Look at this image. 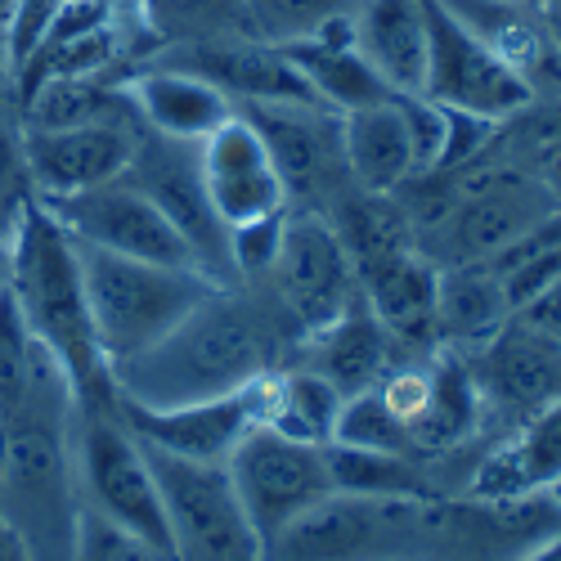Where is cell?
<instances>
[{"label":"cell","mask_w":561,"mask_h":561,"mask_svg":"<svg viewBox=\"0 0 561 561\" xmlns=\"http://www.w3.org/2000/svg\"><path fill=\"white\" fill-rule=\"evenodd\" d=\"M274 373V368H270ZM270 373L229 396L194 400V404H171V409H145L117 400L122 423L145 440L149 449L190 458V462H229V454L243 445L252 427L265 423V396H270Z\"/></svg>","instance_id":"obj_15"},{"label":"cell","mask_w":561,"mask_h":561,"mask_svg":"<svg viewBox=\"0 0 561 561\" xmlns=\"http://www.w3.org/2000/svg\"><path fill=\"white\" fill-rule=\"evenodd\" d=\"M329 472H333V494L409 499V503H436L440 494L427 458H413V454H373V449L329 445Z\"/></svg>","instance_id":"obj_31"},{"label":"cell","mask_w":561,"mask_h":561,"mask_svg":"<svg viewBox=\"0 0 561 561\" xmlns=\"http://www.w3.org/2000/svg\"><path fill=\"white\" fill-rule=\"evenodd\" d=\"M503 130L512 135V145L499 135V153L535 171L548 198L561 207V95H535L517 117L503 122Z\"/></svg>","instance_id":"obj_33"},{"label":"cell","mask_w":561,"mask_h":561,"mask_svg":"<svg viewBox=\"0 0 561 561\" xmlns=\"http://www.w3.org/2000/svg\"><path fill=\"white\" fill-rule=\"evenodd\" d=\"M64 0H14L5 23H0V36H5V55H10V72L19 77L27 68V59L45 45L55 19H59Z\"/></svg>","instance_id":"obj_38"},{"label":"cell","mask_w":561,"mask_h":561,"mask_svg":"<svg viewBox=\"0 0 561 561\" xmlns=\"http://www.w3.org/2000/svg\"><path fill=\"white\" fill-rule=\"evenodd\" d=\"M72 561H167L162 552L145 548L139 539H130L126 530L100 522L95 512L81 507V526H77V552Z\"/></svg>","instance_id":"obj_39"},{"label":"cell","mask_w":561,"mask_h":561,"mask_svg":"<svg viewBox=\"0 0 561 561\" xmlns=\"http://www.w3.org/2000/svg\"><path fill=\"white\" fill-rule=\"evenodd\" d=\"M122 85L135 104L139 126L162 139H180V145H203L211 130H220L239 113L211 81L167 64H135L122 72Z\"/></svg>","instance_id":"obj_20"},{"label":"cell","mask_w":561,"mask_h":561,"mask_svg":"<svg viewBox=\"0 0 561 561\" xmlns=\"http://www.w3.org/2000/svg\"><path fill=\"white\" fill-rule=\"evenodd\" d=\"M36 359H41V346L32 342L27 323L10 297V284H5L0 288V417L23 404Z\"/></svg>","instance_id":"obj_36"},{"label":"cell","mask_w":561,"mask_h":561,"mask_svg":"<svg viewBox=\"0 0 561 561\" xmlns=\"http://www.w3.org/2000/svg\"><path fill=\"white\" fill-rule=\"evenodd\" d=\"M423 14H427V81H423L427 100L490 122L517 117L535 100V90L503 59H494L440 0H423Z\"/></svg>","instance_id":"obj_14"},{"label":"cell","mask_w":561,"mask_h":561,"mask_svg":"<svg viewBox=\"0 0 561 561\" xmlns=\"http://www.w3.org/2000/svg\"><path fill=\"white\" fill-rule=\"evenodd\" d=\"M64 5H72V0H64Z\"/></svg>","instance_id":"obj_49"},{"label":"cell","mask_w":561,"mask_h":561,"mask_svg":"<svg viewBox=\"0 0 561 561\" xmlns=\"http://www.w3.org/2000/svg\"><path fill=\"white\" fill-rule=\"evenodd\" d=\"M10 5H14V0H0V23H5V14H10Z\"/></svg>","instance_id":"obj_47"},{"label":"cell","mask_w":561,"mask_h":561,"mask_svg":"<svg viewBox=\"0 0 561 561\" xmlns=\"http://www.w3.org/2000/svg\"><path fill=\"white\" fill-rule=\"evenodd\" d=\"M359 0H243L252 36L265 45H297L329 23L355 14Z\"/></svg>","instance_id":"obj_34"},{"label":"cell","mask_w":561,"mask_h":561,"mask_svg":"<svg viewBox=\"0 0 561 561\" xmlns=\"http://www.w3.org/2000/svg\"><path fill=\"white\" fill-rule=\"evenodd\" d=\"M41 207L50 211L77 243L104 248V252H117V256H135V261H153V265L203 270L194 261L190 243L175 233V225L149 203L145 190H135L126 175H117L108 184H95V190L72 194V198H50Z\"/></svg>","instance_id":"obj_11"},{"label":"cell","mask_w":561,"mask_h":561,"mask_svg":"<svg viewBox=\"0 0 561 561\" xmlns=\"http://www.w3.org/2000/svg\"><path fill=\"white\" fill-rule=\"evenodd\" d=\"M436 503L329 494L265 543V561H391L409 557Z\"/></svg>","instance_id":"obj_8"},{"label":"cell","mask_w":561,"mask_h":561,"mask_svg":"<svg viewBox=\"0 0 561 561\" xmlns=\"http://www.w3.org/2000/svg\"><path fill=\"white\" fill-rule=\"evenodd\" d=\"M145 64H167V68H180V72H194V77L211 81L220 95H229L233 108H248V104H319L310 95V85L301 81V72L293 68V59L278 50V45H265L256 36L171 45V50L149 55Z\"/></svg>","instance_id":"obj_17"},{"label":"cell","mask_w":561,"mask_h":561,"mask_svg":"<svg viewBox=\"0 0 561 561\" xmlns=\"http://www.w3.org/2000/svg\"><path fill=\"white\" fill-rule=\"evenodd\" d=\"M72 462H77L81 507L171 561V530H167V507H162L153 462L145 445L135 440V432L122 423L117 396L77 404Z\"/></svg>","instance_id":"obj_5"},{"label":"cell","mask_w":561,"mask_h":561,"mask_svg":"<svg viewBox=\"0 0 561 561\" xmlns=\"http://www.w3.org/2000/svg\"><path fill=\"white\" fill-rule=\"evenodd\" d=\"M359 55L391 95H423L427 81V14L423 0H359L351 14Z\"/></svg>","instance_id":"obj_23"},{"label":"cell","mask_w":561,"mask_h":561,"mask_svg":"<svg viewBox=\"0 0 561 561\" xmlns=\"http://www.w3.org/2000/svg\"><path fill=\"white\" fill-rule=\"evenodd\" d=\"M499 278V288L512 306V314L526 310L561 270V211L548 216L543 225H535L530 233H522L517 243H507L499 256L485 261Z\"/></svg>","instance_id":"obj_32"},{"label":"cell","mask_w":561,"mask_h":561,"mask_svg":"<svg viewBox=\"0 0 561 561\" xmlns=\"http://www.w3.org/2000/svg\"><path fill=\"white\" fill-rule=\"evenodd\" d=\"M517 561H561V535H552V539L535 543V548H530V552H522Z\"/></svg>","instance_id":"obj_43"},{"label":"cell","mask_w":561,"mask_h":561,"mask_svg":"<svg viewBox=\"0 0 561 561\" xmlns=\"http://www.w3.org/2000/svg\"><path fill=\"white\" fill-rule=\"evenodd\" d=\"M284 346L297 342L274 301L265 293H252L248 284H229L198 301L145 355L117 364L108 378L113 396L126 404L171 409L229 396L265 378L270 368H278Z\"/></svg>","instance_id":"obj_1"},{"label":"cell","mask_w":561,"mask_h":561,"mask_svg":"<svg viewBox=\"0 0 561 561\" xmlns=\"http://www.w3.org/2000/svg\"><path fill=\"white\" fill-rule=\"evenodd\" d=\"M427 368H432L427 404L417 413V423L409 427V440H413L417 458H440V454L449 458L462 445H472L481 436V427H490L485 404H481V391L472 382V368H467L462 351L436 346Z\"/></svg>","instance_id":"obj_26"},{"label":"cell","mask_w":561,"mask_h":561,"mask_svg":"<svg viewBox=\"0 0 561 561\" xmlns=\"http://www.w3.org/2000/svg\"><path fill=\"white\" fill-rule=\"evenodd\" d=\"M297 355H301L297 364L314 368L319 378H329L342 396L378 387L391 368H400L409 359V351H400V342L382 329L378 314L364 306V297L333 323V329L297 342Z\"/></svg>","instance_id":"obj_22"},{"label":"cell","mask_w":561,"mask_h":561,"mask_svg":"<svg viewBox=\"0 0 561 561\" xmlns=\"http://www.w3.org/2000/svg\"><path fill=\"white\" fill-rule=\"evenodd\" d=\"M19 122L32 130H72V126H139L122 72L104 77H55L41 81L19 104ZM145 130V126H139Z\"/></svg>","instance_id":"obj_27"},{"label":"cell","mask_w":561,"mask_h":561,"mask_svg":"<svg viewBox=\"0 0 561 561\" xmlns=\"http://www.w3.org/2000/svg\"><path fill=\"white\" fill-rule=\"evenodd\" d=\"M135 139H139V126H72V130L23 126L32 194L41 203H50V198H72L126 175L135 158Z\"/></svg>","instance_id":"obj_19"},{"label":"cell","mask_w":561,"mask_h":561,"mask_svg":"<svg viewBox=\"0 0 561 561\" xmlns=\"http://www.w3.org/2000/svg\"><path fill=\"white\" fill-rule=\"evenodd\" d=\"M225 472L233 481L243 512L252 517L261 543L278 530H288L301 512L333 494L329 445H306L293 436H278L270 427H252L243 445L229 454Z\"/></svg>","instance_id":"obj_9"},{"label":"cell","mask_w":561,"mask_h":561,"mask_svg":"<svg viewBox=\"0 0 561 561\" xmlns=\"http://www.w3.org/2000/svg\"><path fill=\"white\" fill-rule=\"evenodd\" d=\"M561 481V400L512 423L467 477V503L477 507H526L548 499Z\"/></svg>","instance_id":"obj_18"},{"label":"cell","mask_w":561,"mask_h":561,"mask_svg":"<svg viewBox=\"0 0 561 561\" xmlns=\"http://www.w3.org/2000/svg\"><path fill=\"white\" fill-rule=\"evenodd\" d=\"M32 198L36 194L27 175V153H23V122L14 100H0V225H14Z\"/></svg>","instance_id":"obj_37"},{"label":"cell","mask_w":561,"mask_h":561,"mask_svg":"<svg viewBox=\"0 0 561 561\" xmlns=\"http://www.w3.org/2000/svg\"><path fill=\"white\" fill-rule=\"evenodd\" d=\"M0 561H32L27 548L19 543V535H14L5 522H0Z\"/></svg>","instance_id":"obj_42"},{"label":"cell","mask_w":561,"mask_h":561,"mask_svg":"<svg viewBox=\"0 0 561 561\" xmlns=\"http://www.w3.org/2000/svg\"><path fill=\"white\" fill-rule=\"evenodd\" d=\"M10 297L32 342L59 364L77 404L113 400V378L95 342V323H90L77 243L36 198L10 229Z\"/></svg>","instance_id":"obj_3"},{"label":"cell","mask_w":561,"mask_h":561,"mask_svg":"<svg viewBox=\"0 0 561 561\" xmlns=\"http://www.w3.org/2000/svg\"><path fill=\"white\" fill-rule=\"evenodd\" d=\"M198 171H203L207 198L216 216L225 220V229L288 211L284 175H278L261 130L243 113H233L220 130H211L198 145Z\"/></svg>","instance_id":"obj_16"},{"label":"cell","mask_w":561,"mask_h":561,"mask_svg":"<svg viewBox=\"0 0 561 561\" xmlns=\"http://www.w3.org/2000/svg\"><path fill=\"white\" fill-rule=\"evenodd\" d=\"M342 400L346 396L329 378H319L314 368H306V364L284 368L278 364L270 373V396H265V423L261 427H270L278 436H293V440H306V445H333Z\"/></svg>","instance_id":"obj_30"},{"label":"cell","mask_w":561,"mask_h":561,"mask_svg":"<svg viewBox=\"0 0 561 561\" xmlns=\"http://www.w3.org/2000/svg\"><path fill=\"white\" fill-rule=\"evenodd\" d=\"M0 100H14V72H10V55H5V36H0Z\"/></svg>","instance_id":"obj_44"},{"label":"cell","mask_w":561,"mask_h":561,"mask_svg":"<svg viewBox=\"0 0 561 561\" xmlns=\"http://www.w3.org/2000/svg\"><path fill=\"white\" fill-rule=\"evenodd\" d=\"M77 261H81V284L90 301V323H95V342L108 373L135 355H145L153 342H162L216 288H229L207 278L203 270L153 265V261L90 248V243H77Z\"/></svg>","instance_id":"obj_4"},{"label":"cell","mask_w":561,"mask_h":561,"mask_svg":"<svg viewBox=\"0 0 561 561\" xmlns=\"http://www.w3.org/2000/svg\"><path fill=\"white\" fill-rule=\"evenodd\" d=\"M548 499H552V503H557V507H561V481H557V485H552V490H548Z\"/></svg>","instance_id":"obj_46"},{"label":"cell","mask_w":561,"mask_h":561,"mask_svg":"<svg viewBox=\"0 0 561 561\" xmlns=\"http://www.w3.org/2000/svg\"><path fill=\"white\" fill-rule=\"evenodd\" d=\"M539 19H543L548 45H552V59L561 68V0H539Z\"/></svg>","instance_id":"obj_41"},{"label":"cell","mask_w":561,"mask_h":561,"mask_svg":"<svg viewBox=\"0 0 561 561\" xmlns=\"http://www.w3.org/2000/svg\"><path fill=\"white\" fill-rule=\"evenodd\" d=\"M436 293H440V270L417 252H396L359 274V297L378 314L382 329L400 342V351H436Z\"/></svg>","instance_id":"obj_21"},{"label":"cell","mask_w":561,"mask_h":561,"mask_svg":"<svg viewBox=\"0 0 561 561\" xmlns=\"http://www.w3.org/2000/svg\"><path fill=\"white\" fill-rule=\"evenodd\" d=\"M145 454L167 507L171 561H265V543L220 462H190L149 445Z\"/></svg>","instance_id":"obj_7"},{"label":"cell","mask_w":561,"mask_h":561,"mask_svg":"<svg viewBox=\"0 0 561 561\" xmlns=\"http://www.w3.org/2000/svg\"><path fill=\"white\" fill-rule=\"evenodd\" d=\"M77 396L59 364L41 351L19 409L0 417V522L32 561H72L81 490L72 462Z\"/></svg>","instance_id":"obj_2"},{"label":"cell","mask_w":561,"mask_h":561,"mask_svg":"<svg viewBox=\"0 0 561 561\" xmlns=\"http://www.w3.org/2000/svg\"><path fill=\"white\" fill-rule=\"evenodd\" d=\"M293 68L301 72V81L310 85V95L329 108V113H351V108H368V104H382L391 100L387 81L373 72V64L359 55L351 19L329 23L323 32L297 41V45H278Z\"/></svg>","instance_id":"obj_25"},{"label":"cell","mask_w":561,"mask_h":561,"mask_svg":"<svg viewBox=\"0 0 561 561\" xmlns=\"http://www.w3.org/2000/svg\"><path fill=\"white\" fill-rule=\"evenodd\" d=\"M126 180L135 190H145L149 203L175 225V233L190 243V252L207 278H216V284H239V278H233V261H229V229L216 216L203 171H198V145H180V139L139 130Z\"/></svg>","instance_id":"obj_10"},{"label":"cell","mask_w":561,"mask_h":561,"mask_svg":"<svg viewBox=\"0 0 561 561\" xmlns=\"http://www.w3.org/2000/svg\"><path fill=\"white\" fill-rule=\"evenodd\" d=\"M462 359L481 391L485 423H499L503 432L561 400V342L539 333L522 314H512L485 342L462 346Z\"/></svg>","instance_id":"obj_13"},{"label":"cell","mask_w":561,"mask_h":561,"mask_svg":"<svg viewBox=\"0 0 561 561\" xmlns=\"http://www.w3.org/2000/svg\"><path fill=\"white\" fill-rule=\"evenodd\" d=\"M526 323H535V329L539 333H548L552 342H561V270H557V278H552V284L526 306V310H517Z\"/></svg>","instance_id":"obj_40"},{"label":"cell","mask_w":561,"mask_h":561,"mask_svg":"<svg viewBox=\"0 0 561 561\" xmlns=\"http://www.w3.org/2000/svg\"><path fill=\"white\" fill-rule=\"evenodd\" d=\"M337 130H342V158H346V175L355 190L364 194H396L417 175L413 162V139H409V117L400 95L368 104V108H351L337 113Z\"/></svg>","instance_id":"obj_24"},{"label":"cell","mask_w":561,"mask_h":561,"mask_svg":"<svg viewBox=\"0 0 561 561\" xmlns=\"http://www.w3.org/2000/svg\"><path fill=\"white\" fill-rule=\"evenodd\" d=\"M512 319V306L485 261L445 265L436 293V333L440 346H477Z\"/></svg>","instance_id":"obj_29"},{"label":"cell","mask_w":561,"mask_h":561,"mask_svg":"<svg viewBox=\"0 0 561 561\" xmlns=\"http://www.w3.org/2000/svg\"><path fill=\"white\" fill-rule=\"evenodd\" d=\"M333 445L373 449V454H413V440H409L404 423H400V417L382 404L378 387L355 391V396H346V400H342ZM413 458H417V454H413Z\"/></svg>","instance_id":"obj_35"},{"label":"cell","mask_w":561,"mask_h":561,"mask_svg":"<svg viewBox=\"0 0 561 561\" xmlns=\"http://www.w3.org/2000/svg\"><path fill=\"white\" fill-rule=\"evenodd\" d=\"M391 561H413V557H391Z\"/></svg>","instance_id":"obj_48"},{"label":"cell","mask_w":561,"mask_h":561,"mask_svg":"<svg viewBox=\"0 0 561 561\" xmlns=\"http://www.w3.org/2000/svg\"><path fill=\"white\" fill-rule=\"evenodd\" d=\"M239 113L261 130L278 175H284L288 207L329 211L346 190H355L342 158L337 113L319 104H248Z\"/></svg>","instance_id":"obj_12"},{"label":"cell","mask_w":561,"mask_h":561,"mask_svg":"<svg viewBox=\"0 0 561 561\" xmlns=\"http://www.w3.org/2000/svg\"><path fill=\"white\" fill-rule=\"evenodd\" d=\"M265 297L284 314L293 342H306L359 301V274L337 239L333 220L323 211H293L284 216V239H278L274 265L265 270Z\"/></svg>","instance_id":"obj_6"},{"label":"cell","mask_w":561,"mask_h":561,"mask_svg":"<svg viewBox=\"0 0 561 561\" xmlns=\"http://www.w3.org/2000/svg\"><path fill=\"white\" fill-rule=\"evenodd\" d=\"M10 229L14 225H0V288L10 284Z\"/></svg>","instance_id":"obj_45"},{"label":"cell","mask_w":561,"mask_h":561,"mask_svg":"<svg viewBox=\"0 0 561 561\" xmlns=\"http://www.w3.org/2000/svg\"><path fill=\"white\" fill-rule=\"evenodd\" d=\"M126 14L139 32V50H145V59L158 55V50H171V45L252 36L243 0H126Z\"/></svg>","instance_id":"obj_28"}]
</instances>
